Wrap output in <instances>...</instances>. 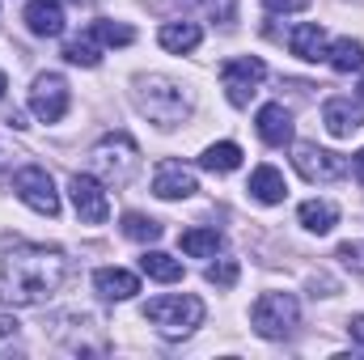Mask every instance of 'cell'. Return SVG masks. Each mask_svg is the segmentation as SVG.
I'll use <instances>...</instances> for the list:
<instances>
[{"instance_id":"6da1fadb","label":"cell","mask_w":364,"mask_h":360,"mask_svg":"<svg viewBox=\"0 0 364 360\" xmlns=\"http://www.w3.org/2000/svg\"><path fill=\"white\" fill-rule=\"evenodd\" d=\"M68 280V259L47 246H17L0 263V301L4 305H38L55 297Z\"/></svg>"},{"instance_id":"7a4b0ae2","label":"cell","mask_w":364,"mask_h":360,"mask_svg":"<svg viewBox=\"0 0 364 360\" xmlns=\"http://www.w3.org/2000/svg\"><path fill=\"white\" fill-rule=\"evenodd\" d=\"M140 110L161 123V127H178L182 119L191 115V97L182 93V85H174L170 77H140V90H136Z\"/></svg>"},{"instance_id":"3957f363","label":"cell","mask_w":364,"mask_h":360,"mask_svg":"<svg viewBox=\"0 0 364 360\" xmlns=\"http://www.w3.org/2000/svg\"><path fill=\"white\" fill-rule=\"evenodd\" d=\"M144 322H153L161 335L178 339V335H191L199 322H203V301L191 297V292H170V297H153L144 305Z\"/></svg>"},{"instance_id":"277c9868","label":"cell","mask_w":364,"mask_h":360,"mask_svg":"<svg viewBox=\"0 0 364 360\" xmlns=\"http://www.w3.org/2000/svg\"><path fill=\"white\" fill-rule=\"evenodd\" d=\"M250 322L263 339H288L301 322V305L292 292H263L250 309Z\"/></svg>"},{"instance_id":"5b68a950","label":"cell","mask_w":364,"mask_h":360,"mask_svg":"<svg viewBox=\"0 0 364 360\" xmlns=\"http://www.w3.org/2000/svg\"><path fill=\"white\" fill-rule=\"evenodd\" d=\"M93 166H97V174H102L106 182L127 186V182L136 179V170H140V149H136L132 136L114 132V136L97 140V149H93Z\"/></svg>"},{"instance_id":"8992f818","label":"cell","mask_w":364,"mask_h":360,"mask_svg":"<svg viewBox=\"0 0 364 360\" xmlns=\"http://www.w3.org/2000/svg\"><path fill=\"white\" fill-rule=\"evenodd\" d=\"M263 77H267V64L259 55H237V60H229L220 68V85H225L233 106H250V97L263 85Z\"/></svg>"},{"instance_id":"52a82bcc","label":"cell","mask_w":364,"mask_h":360,"mask_svg":"<svg viewBox=\"0 0 364 360\" xmlns=\"http://www.w3.org/2000/svg\"><path fill=\"white\" fill-rule=\"evenodd\" d=\"M13 191H17L38 216H55V212H60V191H55V182H51V174H47L43 166L17 170V174H13Z\"/></svg>"},{"instance_id":"ba28073f","label":"cell","mask_w":364,"mask_h":360,"mask_svg":"<svg viewBox=\"0 0 364 360\" xmlns=\"http://www.w3.org/2000/svg\"><path fill=\"white\" fill-rule=\"evenodd\" d=\"M292 166H296V174L305 182H335V179L348 174V157L326 153L318 144H296L292 149Z\"/></svg>"},{"instance_id":"9c48e42d","label":"cell","mask_w":364,"mask_h":360,"mask_svg":"<svg viewBox=\"0 0 364 360\" xmlns=\"http://www.w3.org/2000/svg\"><path fill=\"white\" fill-rule=\"evenodd\" d=\"M30 110L43 119V123H60L68 115V81L60 73H43L34 77L30 85Z\"/></svg>"},{"instance_id":"30bf717a","label":"cell","mask_w":364,"mask_h":360,"mask_svg":"<svg viewBox=\"0 0 364 360\" xmlns=\"http://www.w3.org/2000/svg\"><path fill=\"white\" fill-rule=\"evenodd\" d=\"M68 195H73V208H77V216H81L85 225H106L110 199H106V191H102L97 179H90V174H73V179H68Z\"/></svg>"},{"instance_id":"8fae6325","label":"cell","mask_w":364,"mask_h":360,"mask_svg":"<svg viewBox=\"0 0 364 360\" xmlns=\"http://www.w3.org/2000/svg\"><path fill=\"white\" fill-rule=\"evenodd\" d=\"M153 191H157L161 199H191V195L199 191V182H195V174H191L182 162H161L157 174H153Z\"/></svg>"},{"instance_id":"7c38bea8","label":"cell","mask_w":364,"mask_h":360,"mask_svg":"<svg viewBox=\"0 0 364 360\" xmlns=\"http://www.w3.org/2000/svg\"><path fill=\"white\" fill-rule=\"evenodd\" d=\"M322 123H326V132H331V136L348 140L352 132H360V127H364V110L352 102V97H331V102L322 106Z\"/></svg>"},{"instance_id":"4fadbf2b","label":"cell","mask_w":364,"mask_h":360,"mask_svg":"<svg viewBox=\"0 0 364 360\" xmlns=\"http://www.w3.org/2000/svg\"><path fill=\"white\" fill-rule=\"evenodd\" d=\"M93 288H97V297H106V301H132V297L140 292V280L123 268H97L93 271Z\"/></svg>"},{"instance_id":"5bb4252c","label":"cell","mask_w":364,"mask_h":360,"mask_svg":"<svg viewBox=\"0 0 364 360\" xmlns=\"http://www.w3.org/2000/svg\"><path fill=\"white\" fill-rule=\"evenodd\" d=\"M288 51L296 55V60H326V34H322V26L318 21H301V26H292V34H288Z\"/></svg>"},{"instance_id":"9a60e30c","label":"cell","mask_w":364,"mask_h":360,"mask_svg":"<svg viewBox=\"0 0 364 360\" xmlns=\"http://www.w3.org/2000/svg\"><path fill=\"white\" fill-rule=\"evenodd\" d=\"M259 136H263V144H272V149H284V144L292 140V115H288L279 102H267V106L259 110Z\"/></svg>"},{"instance_id":"2e32d148","label":"cell","mask_w":364,"mask_h":360,"mask_svg":"<svg viewBox=\"0 0 364 360\" xmlns=\"http://www.w3.org/2000/svg\"><path fill=\"white\" fill-rule=\"evenodd\" d=\"M26 26H30V34H38V38L64 34V9H60V0H34V4L26 9Z\"/></svg>"},{"instance_id":"e0dca14e","label":"cell","mask_w":364,"mask_h":360,"mask_svg":"<svg viewBox=\"0 0 364 360\" xmlns=\"http://www.w3.org/2000/svg\"><path fill=\"white\" fill-rule=\"evenodd\" d=\"M157 38H161V47H166V51H174V55H186V51H195V47H199L203 30H199L195 21H166Z\"/></svg>"},{"instance_id":"ac0fdd59","label":"cell","mask_w":364,"mask_h":360,"mask_svg":"<svg viewBox=\"0 0 364 360\" xmlns=\"http://www.w3.org/2000/svg\"><path fill=\"white\" fill-rule=\"evenodd\" d=\"M259 203H284V195H288V186H284V174L275 170V166H259L255 174H250V186H246Z\"/></svg>"},{"instance_id":"d6986e66","label":"cell","mask_w":364,"mask_h":360,"mask_svg":"<svg viewBox=\"0 0 364 360\" xmlns=\"http://www.w3.org/2000/svg\"><path fill=\"white\" fill-rule=\"evenodd\" d=\"M296 216H301V225H305L309 233H331L335 221H339V208H335L331 199H305Z\"/></svg>"},{"instance_id":"ffe728a7","label":"cell","mask_w":364,"mask_h":360,"mask_svg":"<svg viewBox=\"0 0 364 360\" xmlns=\"http://www.w3.org/2000/svg\"><path fill=\"white\" fill-rule=\"evenodd\" d=\"M199 166H203V170H212V174H229V170H237V166H242V149H237L233 140L208 144V149H203V157H199Z\"/></svg>"},{"instance_id":"44dd1931","label":"cell","mask_w":364,"mask_h":360,"mask_svg":"<svg viewBox=\"0 0 364 360\" xmlns=\"http://www.w3.org/2000/svg\"><path fill=\"white\" fill-rule=\"evenodd\" d=\"M326 60L335 73H360L364 68V43L360 38H339L335 47H326Z\"/></svg>"},{"instance_id":"7402d4cb","label":"cell","mask_w":364,"mask_h":360,"mask_svg":"<svg viewBox=\"0 0 364 360\" xmlns=\"http://www.w3.org/2000/svg\"><path fill=\"white\" fill-rule=\"evenodd\" d=\"M140 271H144L149 280H161V284L182 280V263L178 259H170L166 250H144V255H140Z\"/></svg>"},{"instance_id":"603a6c76","label":"cell","mask_w":364,"mask_h":360,"mask_svg":"<svg viewBox=\"0 0 364 360\" xmlns=\"http://www.w3.org/2000/svg\"><path fill=\"white\" fill-rule=\"evenodd\" d=\"M178 246L191 259H212V255L220 250V233H216V229H186L178 238Z\"/></svg>"},{"instance_id":"cb8c5ba5","label":"cell","mask_w":364,"mask_h":360,"mask_svg":"<svg viewBox=\"0 0 364 360\" xmlns=\"http://www.w3.org/2000/svg\"><path fill=\"white\" fill-rule=\"evenodd\" d=\"M90 34L102 43V47H127V43H136V30L123 26V21H110V17H97V21L90 26Z\"/></svg>"},{"instance_id":"d4e9b609","label":"cell","mask_w":364,"mask_h":360,"mask_svg":"<svg viewBox=\"0 0 364 360\" xmlns=\"http://www.w3.org/2000/svg\"><path fill=\"white\" fill-rule=\"evenodd\" d=\"M123 233H127L132 242H157V238H161V225H157L153 216H144V212H127V216H123Z\"/></svg>"},{"instance_id":"484cf974","label":"cell","mask_w":364,"mask_h":360,"mask_svg":"<svg viewBox=\"0 0 364 360\" xmlns=\"http://www.w3.org/2000/svg\"><path fill=\"white\" fill-rule=\"evenodd\" d=\"M64 60H68V64H81V68H97V60H102L97 38H93V34H85V38H73V43L64 47Z\"/></svg>"},{"instance_id":"4316f807","label":"cell","mask_w":364,"mask_h":360,"mask_svg":"<svg viewBox=\"0 0 364 360\" xmlns=\"http://www.w3.org/2000/svg\"><path fill=\"white\" fill-rule=\"evenodd\" d=\"M208 284H216V288H233V284H237V259H220V263H212V268H208Z\"/></svg>"},{"instance_id":"83f0119b","label":"cell","mask_w":364,"mask_h":360,"mask_svg":"<svg viewBox=\"0 0 364 360\" xmlns=\"http://www.w3.org/2000/svg\"><path fill=\"white\" fill-rule=\"evenodd\" d=\"M339 259H343V268L364 271V242H343L339 246Z\"/></svg>"},{"instance_id":"f1b7e54d","label":"cell","mask_w":364,"mask_h":360,"mask_svg":"<svg viewBox=\"0 0 364 360\" xmlns=\"http://www.w3.org/2000/svg\"><path fill=\"white\" fill-rule=\"evenodd\" d=\"M263 9L279 17V13H301V9H309V0H263Z\"/></svg>"},{"instance_id":"f546056e","label":"cell","mask_w":364,"mask_h":360,"mask_svg":"<svg viewBox=\"0 0 364 360\" xmlns=\"http://www.w3.org/2000/svg\"><path fill=\"white\" fill-rule=\"evenodd\" d=\"M348 335H352V344H360V348H364V314L348 322Z\"/></svg>"},{"instance_id":"4dcf8cb0","label":"cell","mask_w":364,"mask_h":360,"mask_svg":"<svg viewBox=\"0 0 364 360\" xmlns=\"http://www.w3.org/2000/svg\"><path fill=\"white\" fill-rule=\"evenodd\" d=\"M9 335H17V318L13 314H0V339H9Z\"/></svg>"},{"instance_id":"1f68e13d","label":"cell","mask_w":364,"mask_h":360,"mask_svg":"<svg viewBox=\"0 0 364 360\" xmlns=\"http://www.w3.org/2000/svg\"><path fill=\"white\" fill-rule=\"evenodd\" d=\"M352 174H356V179L364 182V149L356 153V157H352Z\"/></svg>"},{"instance_id":"d6a6232c","label":"cell","mask_w":364,"mask_h":360,"mask_svg":"<svg viewBox=\"0 0 364 360\" xmlns=\"http://www.w3.org/2000/svg\"><path fill=\"white\" fill-rule=\"evenodd\" d=\"M4 90H9V77H4V73H0V97H4Z\"/></svg>"},{"instance_id":"836d02e7","label":"cell","mask_w":364,"mask_h":360,"mask_svg":"<svg viewBox=\"0 0 364 360\" xmlns=\"http://www.w3.org/2000/svg\"><path fill=\"white\" fill-rule=\"evenodd\" d=\"M360 97H364V81H360Z\"/></svg>"}]
</instances>
